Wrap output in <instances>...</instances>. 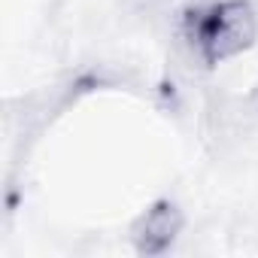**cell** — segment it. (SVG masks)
<instances>
[{
	"label": "cell",
	"instance_id": "6da1fadb",
	"mask_svg": "<svg viewBox=\"0 0 258 258\" xmlns=\"http://www.w3.org/2000/svg\"><path fill=\"white\" fill-rule=\"evenodd\" d=\"M255 37V19L243 4L225 7L222 16L216 19V25L207 31V40L213 46V55H231L240 52L243 46H249V40Z\"/></svg>",
	"mask_w": 258,
	"mask_h": 258
},
{
	"label": "cell",
	"instance_id": "7a4b0ae2",
	"mask_svg": "<svg viewBox=\"0 0 258 258\" xmlns=\"http://www.w3.org/2000/svg\"><path fill=\"white\" fill-rule=\"evenodd\" d=\"M179 228V216L173 207H161L146 219V234H143V246L146 249H161Z\"/></svg>",
	"mask_w": 258,
	"mask_h": 258
}]
</instances>
